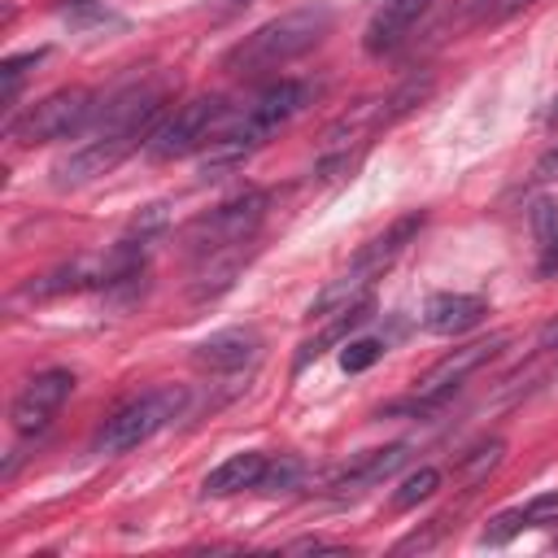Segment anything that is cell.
Returning <instances> with one entry per match:
<instances>
[{
	"mask_svg": "<svg viewBox=\"0 0 558 558\" xmlns=\"http://www.w3.org/2000/svg\"><path fill=\"white\" fill-rule=\"evenodd\" d=\"M314 96H318V83H310V78H279V83L262 87L235 118H222V131L209 140V148L201 157V174L205 179H218L222 170L240 166L279 126H288L301 109H310Z\"/></svg>",
	"mask_w": 558,
	"mask_h": 558,
	"instance_id": "cell-1",
	"label": "cell"
},
{
	"mask_svg": "<svg viewBox=\"0 0 558 558\" xmlns=\"http://www.w3.org/2000/svg\"><path fill=\"white\" fill-rule=\"evenodd\" d=\"M331 22H336L331 4H301V9L279 13V17L262 22L257 31H248V35L222 57V65H227L231 74H266V70H275V65H288V61L305 57V52L331 31Z\"/></svg>",
	"mask_w": 558,
	"mask_h": 558,
	"instance_id": "cell-2",
	"label": "cell"
},
{
	"mask_svg": "<svg viewBox=\"0 0 558 558\" xmlns=\"http://www.w3.org/2000/svg\"><path fill=\"white\" fill-rule=\"evenodd\" d=\"M266 209H270V192L248 187V192H240V196L214 205L209 214L192 218V222L183 227L179 244H183V253H192V257H209V253H218V248L253 244L257 227L266 222Z\"/></svg>",
	"mask_w": 558,
	"mask_h": 558,
	"instance_id": "cell-3",
	"label": "cell"
},
{
	"mask_svg": "<svg viewBox=\"0 0 558 558\" xmlns=\"http://www.w3.org/2000/svg\"><path fill=\"white\" fill-rule=\"evenodd\" d=\"M96 118V96L87 87H61L35 105H26L22 113L9 118V140L17 148H35V144H52V140H70L83 135Z\"/></svg>",
	"mask_w": 558,
	"mask_h": 558,
	"instance_id": "cell-4",
	"label": "cell"
},
{
	"mask_svg": "<svg viewBox=\"0 0 558 558\" xmlns=\"http://www.w3.org/2000/svg\"><path fill=\"white\" fill-rule=\"evenodd\" d=\"M187 405V392L179 384H161L135 401H126L122 410H113L105 418V427L96 432V449L100 453H126L144 440H153L161 427H170Z\"/></svg>",
	"mask_w": 558,
	"mask_h": 558,
	"instance_id": "cell-5",
	"label": "cell"
},
{
	"mask_svg": "<svg viewBox=\"0 0 558 558\" xmlns=\"http://www.w3.org/2000/svg\"><path fill=\"white\" fill-rule=\"evenodd\" d=\"M222 118H227V100L222 96H196V100L179 105L148 135V144H144L148 161H174V157H187V153L205 148L214 140V126H222Z\"/></svg>",
	"mask_w": 558,
	"mask_h": 558,
	"instance_id": "cell-6",
	"label": "cell"
},
{
	"mask_svg": "<svg viewBox=\"0 0 558 558\" xmlns=\"http://www.w3.org/2000/svg\"><path fill=\"white\" fill-rule=\"evenodd\" d=\"M506 344V336H488V340H471V344H462V349H453V353H445L436 366H427L423 375H418V384H414V397L410 401H401V405H388V410H410V414H423V410H432V405H440L475 366H484L497 349Z\"/></svg>",
	"mask_w": 558,
	"mask_h": 558,
	"instance_id": "cell-7",
	"label": "cell"
},
{
	"mask_svg": "<svg viewBox=\"0 0 558 558\" xmlns=\"http://www.w3.org/2000/svg\"><path fill=\"white\" fill-rule=\"evenodd\" d=\"M70 392H74V371H65V366L39 371V375L13 397V410H9L13 432H17V436H39V432L52 423V414L65 405Z\"/></svg>",
	"mask_w": 558,
	"mask_h": 558,
	"instance_id": "cell-8",
	"label": "cell"
},
{
	"mask_svg": "<svg viewBox=\"0 0 558 558\" xmlns=\"http://www.w3.org/2000/svg\"><path fill=\"white\" fill-rule=\"evenodd\" d=\"M140 144L131 140H118V135H92L83 148H74L70 157H61L52 166V187H83L100 174H109L113 166H122Z\"/></svg>",
	"mask_w": 558,
	"mask_h": 558,
	"instance_id": "cell-9",
	"label": "cell"
},
{
	"mask_svg": "<svg viewBox=\"0 0 558 558\" xmlns=\"http://www.w3.org/2000/svg\"><path fill=\"white\" fill-rule=\"evenodd\" d=\"M423 214H405V218H397V222H388L379 235H371L357 253H353V262H349V270L353 275H362L366 283H375V279H384V270L410 248V240L423 231Z\"/></svg>",
	"mask_w": 558,
	"mask_h": 558,
	"instance_id": "cell-10",
	"label": "cell"
},
{
	"mask_svg": "<svg viewBox=\"0 0 558 558\" xmlns=\"http://www.w3.org/2000/svg\"><path fill=\"white\" fill-rule=\"evenodd\" d=\"M432 4H436V0H384V4L375 9V17L366 22V35H362L366 52H371V57L397 52V48L405 44V35L418 26V17H423Z\"/></svg>",
	"mask_w": 558,
	"mask_h": 558,
	"instance_id": "cell-11",
	"label": "cell"
},
{
	"mask_svg": "<svg viewBox=\"0 0 558 558\" xmlns=\"http://www.w3.org/2000/svg\"><path fill=\"white\" fill-rule=\"evenodd\" d=\"M405 458H410V445L366 449V453H357L349 466H340V471L331 475V493H336V497H357V493H366V488L384 484V480H388Z\"/></svg>",
	"mask_w": 558,
	"mask_h": 558,
	"instance_id": "cell-12",
	"label": "cell"
},
{
	"mask_svg": "<svg viewBox=\"0 0 558 558\" xmlns=\"http://www.w3.org/2000/svg\"><path fill=\"white\" fill-rule=\"evenodd\" d=\"M257 353H262V336H257L253 327H227V331L205 336V340L192 349V362H196L201 371H240V366H248Z\"/></svg>",
	"mask_w": 558,
	"mask_h": 558,
	"instance_id": "cell-13",
	"label": "cell"
},
{
	"mask_svg": "<svg viewBox=\"0 0 558 558\" xmlns=\"http://www.w3.org/2000/svg\"><path fill=\"white\" fill-rule=\"evenodd\" d=\"M488 305L471 292H436L427 305H423V327L432 336H462L471 331L475 323H484Z\"/></svg>",
	"mask_w": 558,
	"mask_h": 558,
	"instance_id": "cell-14",
	"label": "cell"
},
{
	"mask_svg": "<svg viewBox=\"0 0 558 558\" xmlns=\"http://www.w3.org/2000/svg\"><path fill=\"white\" fill-rule=\"evenodd\" d=\"M375 318V296H366V301H357V305H349V310H340V314H331V323L318 331V336H310L301 349H296V357H292V371H305L314 357H323L327 349H340L357 327H366Z\"/></svg>",
	"mask_w": 558,
	"mask_h": 558,
	"instance_id": "cell-15",
	"label": "cell"
},
{
	"mask_svg": "<svg viewBox=\"0 0 558 558\" xmlns=\"http://www.w3.org/2000/svg\"><path fill=\"white\" fill-rule=\"evenodd\" d=\"M262 471H266V453H257V449L231 453L227 462H218V466L205 475L201 493H205V497H235V493H244V488H257Z\"/></svg>",
	"mask_w": 558,
	"mask_h": 558,
	"instance_id": "cell-16",
	"label": "cell"
},
{
	"mask_svg": "<svg viewBox=\"0 0 558 558\" xmlns=\"http://www.w3.org/2000/svg\"><path fill=\"white\" fill-rule=\"evenodd\" d=\"M501 453H506V440H501V436H493V440L475 445L471 453H462V462H458V480H462L466 488L484 484V480H488V475L501 466Z\"/></svg>",
	"mask_w": 558,
	"mask_h": 558,
	"instance_id": "cell-17",
	"label": "cell"
},
{
	"mask_svg": "<svg viewBox=\"0 0 558 558\" xmlns=\"http://www.w3.org/2000/svg\"><path fill=\"white\" fill-rule=\"evenodd\" d=\"M301 475H305V462H301V458H292V453L266 458V471H262V480H257V493H266V497L292 493V488H301Z\"/></svg>",
	"mask_w": 558,
	"mask_h": 558,
	"instance_id": "cell-18",
	"label": "cell"
},
{
	"mask_svg": "<svg viewBox=\"0 0 558 558\" xmlns=\"http://www.w3.org/2000/svg\"><path fill=\"white\" fill-rule=\"evenodd\" d=\"M549 379H558V353L554 349H545L541 362H532V366L514 371L510 379H501V397H523V392H532V388H541Z\"/></svg>",
	"mask_w": 558,
	"mask_h": 558,
	"instance_id": "cell-19",
	"label": "cell"
},
{
	"mask_svg": "<svg viewBox=\"0 0 558 558\" xmlns=\"http://www.w3.org/2000/svg\"><path fill=\"white\" fill-rule=\"evenodd\" d=\"M440 488V471L436 466H418L414 475L401 480V488L392 493V510H414L418 501H427Z\"/></svg>",
	"mask_w": 558,
	"mask_h": 558,
	"instance_id": "cell-20",
	"label": "cell"
},
{
	"mask_svg": "<svg viewBox=\"0 0 558 558\" xmlns=\"http://www.w3.org/2000/svg\"><path fill=\"white\" fill-rule=\"evenodd\" d=\"M384 340H375V336H362V340H344L340 344V366L349 371V375H357V371H371L379 357H384Z\"/></svg>",
	"mask_w": 558,
	"mask_h": 558,
	"instance_id": "cell-21",
	"label": "cell"
},
{
	"mask_svg": "<svg viewBox=\"0 0 558 558\" xmlns=\"http://www.w3.org/2000/svg\"><path fill=\"white\" fill-rule=\"evenodd\" d=\"M166 227H170V205H166V201H153V205H144V209L131 218L126 235H135V240H153V235H161Z\"/></svg>",
	"mask_w": 558,
	"mask_h": 558,
	"instance_id": "cell-22",
	"label": "cell"
},
{
	"mask_svg": "<svg viewBox=\"0 0 558 558\" xmlns=\"http://www.w3.org/2000/svg\"><path fill=\"white\" fill-rule=\"evenodd\" d=\"M61 17L65 22H74V26H105V22H122V17H113L109 13V4L105 0H70V4H61Z\"/></svg>",
	"mask_w": 558,
	"mask_h": 558,
	"instance_id": "cell-23",
	"label": "cell"
},
{
	"mask_svg": "<svg viewBox=\"0 0 558 558\" xmlns=\"http://www.w3.org/2000/svg\"><path fill=\"white\" fill-rule=\"evenodd\" d=\"M523 527H527V523H523V506H519V510H501V514H493L488 527L480 532V545H493V549H497V545H506L510 536H519Z\"/></svg>",
	"mask_w": 558,
	"mask_h": 558,
	"instance_id": "cell-24",
	"label": "cell"
},
{
	"mask_svg": "<svg viewBox=\"0 0 558 558\" xmlns=\"http://www.w3.org/2000/svg\"><path fill=\"white\" fill-rule=\"evenodd\" d=\"M35 61H44V48H35V52H22V57H4V65H0V78H4V105H13V96H17V83H22V74H26Z\"/></svg>",
	"mask_w": 558,
	"mask_h": 558,
	"instance_id": "cell-25",
	"label": "cell"
},
{
	"mask_svg": "<svg viewBox=\"0 0 558 558\" xmlns=\"http://www.w3.org/2000/svg\"><path fill=\"white\" fill-rule=\"evenodd\" d=\"M532 231H536V244L549 248L558 240V205L554 201H536L532 205Z\"/></svg>",
	"mask_w": 558,
	"mask_h": 558,
	"instance_id": "cell-26",
	"label": "cell"
},
{
	"mask_svg": "<svg viewBox=\"0 0 558 558\" xmlns=\"http://www.w3.org/2000/svg\"><path fill=\"white\" fill-rule=\"evenodd\" d=\"M523 523L527 527H554L558 523V493H541L523 506Z\"/></svg>",
	"mask_w": 558,
	"mask_h": 558,
	"instance_id": "cell-27",
	"label": "cell"
},
{
	"mask_svg": "<svg viewBox=\"0 0 558 558\" xmlns=\"http://www.w3.org/2000/svg\"><path fill=\"white\" fill-rule=\"evenodd\" d=\"M436 532H440V519L427 523V532H410L405 541H397V554H410V549H432L436 545Z\"/></svg>",
	"mask_w": 558,
	"mask_h": 558,
	"instance_id": "cell-28",
	"label": "cell"
},
{
	"mask_svg": "<svg viewBox=\"0 0 558 558\" xmlns=\"http://www.w3.org/2000/svg\"><path fill=\"white\" fill-rule=\"evenodd\" d=\"M532 179H536V183H549V179H558V144H554L549 153H541V157H536V166H532Z\"/></svg>",
	"mask_w": 558,
	"mask_h": 558,
	"instance_id": "cell-29",
	"label": "cell"
},
{
	"mask_svg": "<svg viewBox=\"0 0 558 558\" xmlns=\"http://www.w3.org/2000/svg\"><path fill=\"white\" fill-rule=\"evenodd\" d=\"M288 549H292V554H344V545H331V541H318V536H305V541H292Z\"/></svg>",
	"mask_w": 558,
	"mask_h": 558,
	"instance_id": "cell-30",
	"label": "cell"
},
{
	"mask_svg": "<svg viewBox=\"0 0 558 558\" xmlns=\"http://www.w3.org/2000/svg\"><path fill=\"white\" fill-rule=\"evenodd\" d=\"M532 0H497L493 4V13H488V22H501V17H510V13H519V9H527Z\"/></svg>",
	"mask_w": 558,
	"mask_h": 558,
	"instance_id": "cell-31",
	"label": "cell"
},
{
	"mask_svg": "<svg viewBox=\"0 0 558 558\" xmlns=\"http://www.w3.org/2000/svg\"><path fill=\"white\" fill-rule=\"evenodd\" d=\"M541 344H545V349H558V318H549V323L541 327Z\"/></svg>",
	"mask_w": 558,
	"mask_h": 558,
	"instance_id": "cell-32",
	"label": "cell"
},
{
	"mask_svg": "<svg viewBox=\"0 0 558 558\" xmlns=\"http://www.w3.org/2000/svg\"><path fill=\"white\" fill-rule=\"evenodd\" d=\"M549 270H558V240L545 248V262H541V275H549Z\"/></svg>",
	"mask_w": 558,
	"mask_h": 558,
	"instance_id": "cell-33",
	"label": "cell"
},
{
	"mask_svg": "<svg viewBox=\"0 0 558 558\" xmlns=\"http://www.w3.org/2000/svg\"><path fill=\"white\" fill-rule=\"evenodd\" d=\"M231 4H248V0H231Z\"/></svg>",
	"mask_w": 558,
	"mask_h": 558,
	"instance_id": "cell-34",
	"label": "cell"
}]
</instances>
